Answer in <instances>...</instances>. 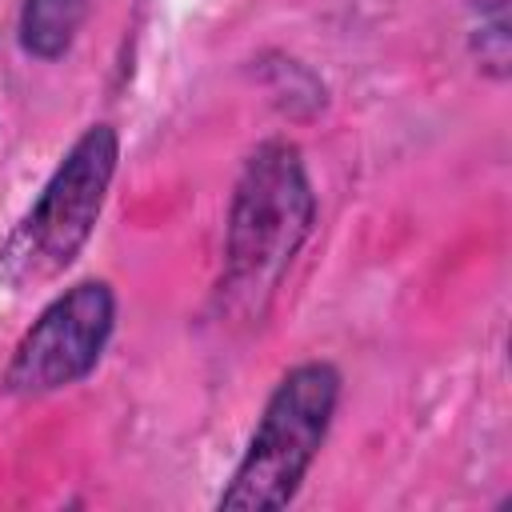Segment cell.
I'll use <instances>...</instances> for the list:
<instances>
[{"label":"cell","instance_id":"obj_1","mask_svg":"<svg viewBox=\"0 0 512 512\" xmlns=\"http://www.w3.org/2000/svg\"><path fill=\"white\" fill-rule=\"evenodd\" d=\"M112 164H116L112 128L96 124L76 140L68 160L40 192L36 208L24 216V224L12 232V240L0 252V268L16 288L52 280L72 264L76 248L88 240L96 224L104 188L112 180Z\"/></svg>","mask_w":512,"mask_h":512},{"label":"cell","instance_id":"obj_3","mask_svg":"<svg viewBox=\"0 0 512 512\" xmlns=\"http://www.w3.org/2000/svg\"><path fill=\"white\" fill-rule=\"evenodd\" d=\"M308 224V192L292 148H264L240 188L232 224V272L244 284L272 276Z\"/></svg>","mask_w":512,"mask_h":512},{"label":"cell","instance_id":"obj_5","mask_svg":"<svg viewBox=\"0 0 512 512\" xmlns=\"http://www.w3.org/2000/svg\"><path fill=\"white\" fill-rule=\"evenodd\" d=\"M80 20V0H28L24 8V44L40 56H56Z\"/></svg>","mask_w":512,"mask_h":512},{"label":"cell","instance_id":"obj_4","mask_svg":"<svg viewBox=\"0 0 512 512\" xmlns=\"http://www.w3.org/2000/svg\"><path fill=\"white\" fill-rule=\"evenodd\" d=\"M108 332H112L108 284H92V280L76 284L20 340L8 364V388L36 396V392H52L80 380L96 364Z\"/></svg>","mask_w":512,"mask_h":512},{"label":"cell","instance_id":"obj_2","mask_svg":"<svg viewBox=\"0 0 512 512\" xmlns=\"http://www.w3.org/2000/svg\"><path fill=\"white\" fill-rule=\"evenodd\" d=\"M336 404V372L328 364L296 368L272 396L256 440L236 468L232 488L220 496L224 508H280L296 492L304 468L312 464L328 416Z\"/></svg>","mask_w":512,"mask_h":512}]
</instances>
